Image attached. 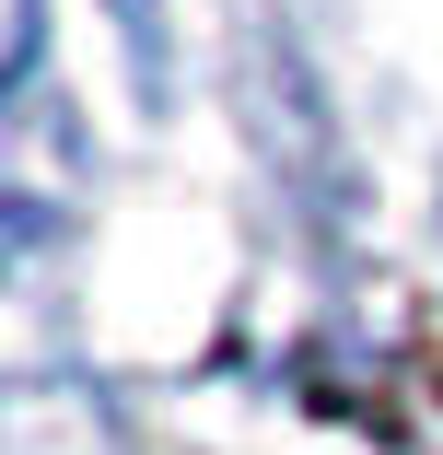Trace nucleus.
Listing matches in <instances>:
<instances>
[]
</instances>
